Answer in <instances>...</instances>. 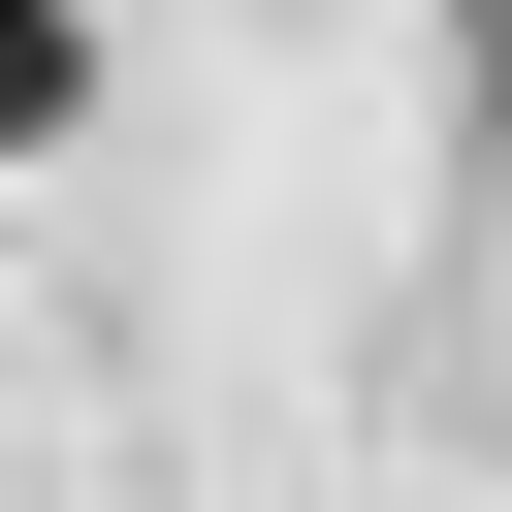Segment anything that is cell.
<instances>
[{"instance_id": "cell-1", "label": "cell", "mask_w": 512, "mask_h": 512, "mask_svg": "<svg viewBox=\"0 0 512 512\" xmlns=\"http://www.w3.org/2000/svg\"><path fill=\"white\" fill-rule=\"evenodd\" d=\"M64 96H96V0H0V160H64Z\"/></svg>"}, {"instance_id": "cell-2", "label": "cell", "mask_w": 512, "mask_h": 512, "mask_svg": "<svg viewBox=\"0 0 512 512\" xmlns=\"http://www.w3.org/2000/svg\"><path fill=\"white\" fill-rule=\"evenodd\" d=\"M480 32H512V0H480Z\"/></svg>"}]
</instances>
